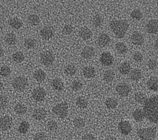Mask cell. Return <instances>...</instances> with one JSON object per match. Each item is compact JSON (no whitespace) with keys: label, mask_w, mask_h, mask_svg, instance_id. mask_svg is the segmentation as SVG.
I'll list each match as a JSON object with an SVG mask.
<instances>
[{"label":"cell","mask_w":158,"mask_h":140,"mask_svg":"<svg viewBox=\"0 0 158 140\" xmlns=\"http://www.w3.org/2000/svg\"><path fill=\"white\" fill-rule=\"evenodd\" d=\"M143 105L144 118L150 122L158 125V95L147 98Z\"/></svg>","instance_id":"obj_1"},{"label":"cell","mask_w":158,"mask_h":140,"mask_svg":"<svg viewBox=\"0 0 158 140\" xmlns=\"http://www.w3.org/2000/svg\"><path fill=\"white\" fill-rule=\"evenodd\" d=\"M109 27L117 38H122L128 30L129 24L125 20H113L110 22Z\"/></svg>","instance_id":"obj_2"},{"label":"cell","mask_w":158,"mask_h":140,"mask_svg":"<svg viewBox=\"0 0 158 140\" xmlns=\"http://www.w3.org/2000/svg\"><path fill=\"white\" fill-rule=\"evenodd\" d=\"M137 134L141 140H154L156 135V130L153 127L143 128L137 131Z\"/></svg>","instance_id":"obj_3"},{"label":"cell","mask_w":158,"mask_h":140,"mask_svg":"<svg viewBox=\"0 0 158 140\" xmlns=\"http://www.w3.org/2000/svg\"><path fill=\"white\" fill-rule=\"evenodd\" d=\"M52 113L59 118H64L68 114V105L66 102H60L52 109Z\"/></svg>","instance_id":"obj_4"},{"label":"cell","mask_w":158,"mask_h":140,"mask_svg":"<svg viewBox=\"0 0 158 140\" xmlns=\"http://www.w3.org/2000/svg\"><path fill=\"white\" fill-rule=\"evenodd\" d=\"M28 85V80L23 76H18L12 81V86L17 91L24 90Z\"/></svg>","instance_id":"obj_5"},{"label":"cell","mask_w":158,"mask_h":140,"mask_svg":"<svg viewBox=\"0 0 158 140\" xmlns=\"http://www.w3.org/2000/svg\"><path fill=\"white\" fill-rule=\"evenodd\" d=\"M40 60L43 65L49 67L53 64L55 60V57L51 51H46L41 53L40 56Z\"/></svg>","instance_id":"obj_6"},{"label":"cell","mask_w":158,"mask_h":140,"mask_svg":"<svg viewBox=\"0 0 158 140\" xmlns=\"http://www.w3.org/2000/svg\"><path fill=\"white\" fill-rule=\"evenodd\" d=\"M46 95V91L42 87H37L31 92V97L36 102L43 101L45 99Z\"/></svg>","instance_id":"obj_7"},{"label":"cell","mask_w":158,"mask_h":140,"mask_svg":"<svg viewBox=\"0 0 158 140\" xmlns=\"http://www.w3.org/2000/svg\"><path fill=\"white\" fill-rule=\"evenodd\" d=\"M115 89L118 94L122 97L127 96L131 91L130 86L125 83H121L118 84L115 88Z\"/></svg>","instance_id":"obj_8"},{"label":"cell","mask_w":158,"mask_h":140,"mask_svg":"<svg viewBox=\"0 0 158 140\" xmlns=\"http://www.w3.org/2000/svg\"><path fill=\"white\" fill-rule=\"evenodd\" d=\"M99 60L102 65L106 67H109L112 65L114 62V57L109 52H103L100 56Z\"/></svg>","instance_id":"obj_9"},{"label":"cell","mask_w":158,"mask_h":140,"mask_svg":"<svg viewBox=\"0 0 158 140\" xmlns=\"http://www.w3.org/2000/svg\"><path fill=\"white\" fill-rule=\"evenodd\" d=\"M12 125V119L8 115H4L0 117V130L7 131L9 130Z\"/></svg>","instance_id":"obj_10"},{"label":"cell","mask_w":158,"mask_h":140,"mask_svg":"<svg viewBox=\"0 0 158 140\" xmlns=\"http://www.w3.org/2000/svg\"><path fill=\"white\" fill-rule=\"evenodd\" d=\"M118 129L120 133L123 135H128L131 131V125L129 121L123 120L118 123Z\"/></svg>","instance_id":"obj_11"},{"label":"cell","mask_w":158,"mask_h":140,"mask_svg":"<svg viewBox=\"0 0 158 140\" xmlns=\"http://www.w3.org/2000/svg\"><path fill=\"white\" fill-rule=\"evenodd\" d=\"M41 37L45 40H49L51 39L54 34L53 28L50 26H45L43 27L40 32Z\"/></svg>","instance_id":"obj_12"},{"label":"cell","mask_w":158,"mask_h":140,"mask_svg":"<svg viewBox=\"0 0 158 140\" xmlns=\"http://www.w3.org/2000/svg\"><path fill=\"white\" fill-rule=\"evenodd\" d=\"M145 28L149 33L158 35V20L156 19L149 20Z\"/></svg>","instance_id":"obj_13"},{"label":"cell","mask_w":158,"mask_h":140,"mask_svg":"<svg viewBox=\"0 0 158 140\" xmlns=\"http://www.w3.org/2000/svg\"><path fill=\"white\" fill-rule=\"evenodd\" d=\"M131 41L134 45L141 46L144 43V38L141 33L135 31L131 36Z\"/></svg>","instance_id":"obj_14"},{"label":"cell","mask_w":158,"mask_h":140,"mask_svg":"<svg viewBox=\"0 0 158 140\" xmlns=\"http://www.w3.org/2000/svg\"><path fill=\"white\" fill-rule=\"evenodd\" d=\"M46 114L47 113L45 109L43 108H37L33 111L32 117L37 121H41L45 118Z\"/></svg>","instance_id":"obj_15"},{"label":"cell","mask_w":158,"mask_h":140,"mask_svg":"<svg viewBox=\"0 0 158 140\" xmlns=\"http://www.w3.org/2000/svg\"><path fill=\"white\" fill-rule=\"evenodd\" d=\"M110 41V39L108 35L106 33H102L98 36L97 42L99 46L101 47H105L109 44Z\"/></svg>","instance_id":"obj_16"},{"label":"cell","mask_w":158,"mask_h":140,"mask_svg":"<svg viewBox=\"0 0 158 140\" xmlns=\"http://www.w3.org/2000/svg\"><path fill=\"white\" fill-rule=\"evenodd\" d=\"M95 54V50L93 47L86 46L84 47L81 51V55L85 59H91Z\"/></svg>","instance_id":"obj_17"},{"label":"cell","mask_w":158,"mask_h":140,"mask_svg":"<svg viewBox=\"0 0 158 140\" xmlns=\"http://www.w3.org/2000/svg\"><path fill=\"white\" fill-rule=\"evenodd\" d=\"M147 86L151 91H158V78L156 76L149 78L147 81Z\"/></svg>","instance_id":"obj_18"},{"label":"cell","mask_w":158,"mask_h":140,"mask_svg":"<svg viewBox=\"0 0 158 140\" xmlns=\"http://www.w3.org/2000/svg\"><path fill=\"white\" fill-rule=\"evenodd\" d=\"M51 85L53 89L57 91H60L63 90L64 87L63 81L59 78H56L53 79L51 81Z\"/></svg>","instance_id":"obj_19"},{"label":"cell","mask_w":158,"mask_h":140,"mask_svg":"<svg viewBox=\"0 0 158 140\" xmlns=\"http://www.w3.org/2000/svg\"><path fill=\"white\" fill-rule=\"evenodd\" d=\"M92 31L89 28L87 27H83L79 30V36L81 39L84 40L90 39L92 36Z\"/></svg>","instance_id":"obj_20"},{"label":"cell","mask_w":158,"mask_h":140,"mask_svg":"<svg viewBox=\"0 0 158 140\" xmlns=\"http://www.w3.org/2000/svg\"><path fill=\"white\" fill-rule=\"evenodd\" d=\"M46 77V73L42 69L39 68L36 70L33 73V78L38 82L43 81Z\"/></svg>","instance_id":"obj_21"},{"label":"cell","mask_w":158,"mask_h":140,"mask_svg":"<svg viewBox=\"0 0 158 140\" xmlns=\"http://www.w3.org/2000/svg\"><path fill=\"white\" fill-rule=\"evenodd\" d=\"M118 72L122 75H127L131 72V65L127 62H123L118 66Z\"/></svg>","instance_id":"obj_22"},{"label":"cell","mask_w":158,"mask_h":140,"mask_svg":"<svg viewBox=\"0 0 158 140\" xmlns=\"http://www.w3.org/2000/svg\"><path fill=\"white\" fill-rule=\"evenodd\" d=\"M96 70L94 67L91 66L85 67L83 69V75L86 78H91L95 76Z\"/></svg>","instance_id":"obj_23"},{"label":"cell","mask_w":158,"mask_h":140,"mask_svg":"<svg viewBox=\"0 0 158 140\" xmlns=\"http://www.w3.org/2000/svg\"><path fill=\"white\" fill-rule=\"evenodd\" d=\"M9 24L12 28L15 30H19L22 27L23 22L19 18L13 17L9 20Z\"/></svg>","instance_id":"obj_24"},{"label":"cell","mask_w":158,"mask_h":140,"mask_svg":"<svg viewBox=\"0 0 158 140\" xmlns=\"http://www.w3.org/2000/svg\"><path fill=\"white\" fill-rule=\"evenodd\" d=\"M4 41L9 46L14 45L17 41L16 35L13 33H9L5 36Z\"/></svg>","instance_id":"obj_25"},{"label":"cell","mask_w":158,"mask_h":140,"mask_svg":"<svg viewBox=\"0 0 158 140\" xmlns=\"http://www.w3.org/2000/svg\"><path fill=\"white\" fill-rule=\"evenodd\" d=\"M132 116L134 120L137 122L142 121L144 119V115L143 110L139 109L135 110L132 113Z\"/></svg>","instance_id":"obj_26"},{"label":"cell","mask_w":158,"mask_h":140,"mask_svg":"<svg viewBox=\"0 0 158 140\" xmlns=\"http://www.w3.org/2000/svg\"><path fill=\"white\" fill-rule=\"evenodd\" d=\"M77 72V67L73 64H68L64 68V73L68 76L74 75Z\"/></svg>","instance_id":"obj_27"},{"label":"cell","mask_w":158,"mask_h":140,"mask_svg":"<svg viewBox=\"0 0 158 140\" xmlns=\"http://www.w3.org/2000/svg\"><path fill=\"white\" fill-rule=\"evenodd\" d=\"M27 108L25 105L22 103L17 104L14 107V112L19 115H22L27 112Z\"/></svg>","instance_id":"obj_28"},{"label":"cell","mask_w":158,"mask_h":140,"mask_svg":"<svg viewBox=\"0 0 158 140\" xmlns=\"http://www.w3.org/2000/svg\"><path fill=\"white\" fill-rule=\"evenodd\" d=\"M30 128V123L25 120H23L20 122L19 127H18V131L20 134H25L28 132Z\"/></svg>","instance_id":"obj_29"},{"label":"cell","mask_w":158,"mask_h":140,"mask_svg":"<svg viewBox=\"0 0 158 140\" xmlns=\"http://www.w3.org/2000/svg\"><path fill=\"white\" fill-rule=\"evenodd\" d=\"M142 77V73L140 70L134 69L130 72V78L131 80L134 81H139Z\"/></svg>","instance_id":"obj_30"},{"label":"cell","mask_w":158,"mask_h":140,"mask_svg":"<svg viewBox=\"0 0 158 140\" xmlns=\"http://www.w3.org/2000/svg\"><path fill=\"white\" fill-rule=\"evenodd\" d=\"M105 105L109 109H114L117 107L118 102L116 99L114 97H109L105 101Z\"/></svg>","instance_id":"obj_31"},{"label":"cell","mask_w":158,"mask_h":140,"mask_svg":"<svg viewBox=\"0 0 158 140\" xmlns=\"http://www.w3.org/2000/svg\"><path fill=\"white\" fill-rule=\"evenodd\" d=\"M27 22L30 25L32 26H36L39 24L40 19V17L36 14H31L28 17Z\"/></svg>","instance_id":"obj_32"},{"label":"cell","mask_w":158,"mask_h":140,"mask_svg":"<svg viewBox=\"0 0 158 140\" xmlns=\"http://www.w3.org/2000/svg\"><path fill=\"white\" fill-rule=\"evenodd\" d=\"M12 59L15 63H21L25 60V56L22 52L17 51L12 55Z\"/></svg>","instance_id":"obj_33"},{"label":"cell","mask_w":158,"mask_h":140,"mask_svg":"<svg viewBox=\"0 0 158 140\" xmlns=\"http://www.w3.org/2000/svg\"><path fill=\"white\" fill-rule=\"evenodd\" d=\"M102 76H103V80L106 82L109 83L112 81L114 79L115 74L112 70H107L104 72Z\"/></svg>","instance_id":"obj_34"},{"label":"cell","mask_w":158,"mask_h":140,"mask_svg":"<svg viewBox=\"0 0 158 140\" xmlns=\"http://www.w3.org/2000/svg\"><path fill=\"white\" fill-rule=\"evenodd\" d=\"M76 105L80 109H85L88 105V101L85 97L78 96L76 99Z\"/></svg>","instance_id":"obj_35"},{"label":"cell","mask_w":158,"mask_h":140,"mask_svg":"<svg viewBox=\"0 0 158 140\" xmlns=\"http://www.w3.org/2000/svg\"><path fill=\"white\" fill-rule=\"evenodd\" d=\"M115 49L117 51L121 54H123L127 52V46L123 42H118L115 44Z\"/></svg>","instance_id":"obj_36"},{"label":"cell","mask_w":158,"mask_h":140,"mask_svg":"<svg viewBox=\"0 0 158 140\" xmlns=\"http://www.w3.org/2000/svg\"><path fill=\"white\" fill-rule=\"evenodd\" d=\"M134 98H135V100L136 102H138L139 104H143V103L144 102V101L147 99L146 96L145 95V94L142 93V92L136 93L134 95Z\"/></svg>","instance_id":"obj_37"},{"label":"cell","mask_w":158,"mask_h":140,"mask_svg":"<svg viewBox=\"0 0 158 140\" xmlns=\"http://www.w3.org/2000/svg\"><path fill=\"white\" fill-rule=\"evenodd\" d=\"M143 15L142 12L138 9L133 10L130 14V17L135 20H140L143 18Z\"/></svg>","instance_id":"obj_38"},{"label":"cell","mask_w":158,"mask_h":140,"mask_svg":"<svg viewBox=\"0 0 158 140\" xmlns=\"http://www.w3.org/2000/svg\"><path fill=\"white\" fill-rule=\"evenodd\" d=\"M73 124L75 128L81 129L85 126V120L81 117H77L73 120Z\"/></svg>","instance_id":"obj_39"},{"label":"cell","mask_w":158,"mask_h":140,"mask_svg":"<svg viewBox=\"0 0 158 140\" xmlns=\"http://www.w3.org/2000/svg\"><path fill=\"white\" fill-rule=\"evenodd\" d=\"M36 45V40L32 38H28L24 41V46L27 49H31L34 48Z\"/></svg>","instance_id":"obj_40"},{"label":"cell","mask_w":158,"mask_h":140,"mask_svg":"<svg viewBox=\"0 0 158 140\" xmlns=\"http://www.w3.org/2000/svg\"><path fill=\"white\" fill-rule=\"evenodd\" d=\"M92 23L93 25L95 27H99L102 25L103 23V19L101 15L97 14L95 15L92 19Z\"/></svg>","instance_id":"obj_41"},{"label":"cell","mask_w":158,"mask_h":140,"mask_svg":"<svg viewBox=\"0 0 158 140\" xmlns=\"http://www.w3.org/2000/svg\"><path fill=\"white\" fill-rule=\"evenodd\" d=\"M82 86H83L82 83L79 80H73L70 84V87L74 91H78L80 90L82 88Z\"/></svg>","instance_id":"obj_42"},{"label":"cell","mask_w":158,"mask_h":140,"mask_svg":"<svg viewBox=\"0 0 158 140\" xmlns=\"http://www.w3.org/2000/svg\"><path fill=\"white\" fill-rule=\"evenodd\" d=\"M11 73V70L10 67L7 65L2 66L0 68V75L3 77H7L10 75Z\"/></svg>","instance_id":"obj_43"},{"label":"cell","mask_w":158,"mask_h":140,"mask_svg":"<svg viewBox=\"0 0 158 140\" xmlns=\"http://www.w3.org/2000/svg\"><path fill=\"white\" fill-rule=\"evenodd\" d=\"M74 31V28L73 27L70 25V24H66L64 26L62 32L63 34L65 35H69L72 34Z\"/></svg>","instance_id":"obj_44"},{"label":"cell","mask_w":158,"mask_h":140,"mask_svg":"<svg viewBox=\"0 0 158 140\" xmlns=\"http://www.w3.org/2000/svg\"><path fill=\"white\" fill-rule=\"evenodd\" d=\"M46 127L48 128V130L51 131H56L57 128H58V124L57 123L53 120H49L46 125Z\"/></svg>","instance_id":"obj_45"},{"label":"cell","mask_w":158,"mask_h":140,"mask_svg":"<svg viewBox=\"0 0 158 140\" xmlns=\"http://www.w3.org/2000/svg\"><path fill=\"white\" fill-rule=\"evenodd\" d=\"M9 103V99L7 96L4 95L0 96V109H4L7 107Z\"/></svg>","instance_id":"obj_46"},{"label":"cell","mask_w":158,"mask_h":140,"mask_svg":"<svg viewBox=\"0 0 158 140\" xmlns=\"http://www.w3.org/2000/svg\"><path fill=\"white\" fill-rule=\"evenodd\" d=\"M148 67L151 70H156L158 67V62L155 59H150L148 62Z\"/></svg>","instance_id":"obj_47"},{"label":"cell","mask_w":158,"mask_h":140,"mask_svg":"<svg viewBox=\"0 0 158 140\" xmlns=\"http://www.w3.org/2000/svg\"><path fill=\"white\" fill-rule=\"evenodd\" d=\"M133 59L135 60V62L139 63L143 60V55L139 51L135 52L133 55Z\"/></svg>","instance_id":"obj_48"},{"label":"cell","mask_w":158,"mask_h":140,"mask_svg":"<svg viewBox=\"0 0 158 140\" xmlns=\"http://www.w3.org/2000/svg\"><path fill=\"white\" fill-rule=\"evenodd\" d=\"M45 139H46V135L43 132L36 133L33 137V140H45Z\"/></svg>","instance_id":"obj_49"},{"label":"cell","mask_w":158,"mask_h":140,"mask_svg":"<svg viewBox=\"0 0 158 140\" xmlns=\"http://www.w3.org/2000/svg\"><path fill=\"white\" fill-rule=\"evenodd\" d=\"M81 140H96V138L93 134L90 133H88V134H84L82 136Z\"/></svg>","instance_id":"obj_50"},{"label":"cell","mask_w":158,"mask_h":140,"mask_svg":"<svg viewBox=\"0 0 158 140\" xmlns=\"http://www.w3.org/2000/svg\"><path fill=\"white\" fill-rule=\"evenodd\" d=\"M154 47L156 50H157L158 51V39L155 41L154 44Z\"/></svg>","instance_id":"obj_51"},{"label":"cell","mask_w":158,"mask_h":140,"mask_svg":"<svg viewBox=\"0 0 158 140\" xmlns=\"http://www.w3.org/2000/svg\"><path fill=\"white\" fill-rule=\"evenodd\" d=\"M105 140H117V139L116 138H115L114 136H109Z\"/></svg>","instance_id":"obj_52"},{"label":"cell","mask_w":158,"mask_h":140,"mask_svg":"<svg viewBox=\"0 0 158 140\" xmlns=\"http://www.w3.org/2000/svg\"><path fill=\"white\" fill-rule=\"evenodd\" d=\"M4 56V50L2 47H0V58H1Z\"/></svg>","instance_id":"obj_53"},{"label":"cell","mask_w":158,"mask_h":140,"mask_svg":"<svg viewBox=\"0 0 158 140\" xmlns=\"http://www.w3.org/2000/svg\"><path fill=\"white\" fill-rule=\"evenodd\" d=\"M2 88H3V84H2V83L0 81V91H1V90L2 89Z\"/></svg>","instance_id":"obj_54"}]
</instances>
